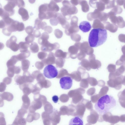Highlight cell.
<instances>
[{
  "instance_id": "6da1fadb",
  "label": "cell",
  "mask_w": 125,
  "mask_h": 125,
  "mask_svg": "<svg viewBox=\"0 0 125 125\" xmlns=\"http://www.w3.org/2000/svg\"><path fill=\"white\" fill-rule=\"evenodd\" d=\"M116 101L112 96L108 95L101 97L95 103L94 108L99 114L104 115L109 112L116 105Z\"/></svg>"
},
{
  "instance_id": "7a4b0ae2",
  "label": "cell",
  "mask_w": 125,
  "mask_h": 125,
  "mask_svg": "<svg viewBox=\"0 0 125 125\" xmlns=\"http://www.w3.org/2000/svg\"><path fill=\"white\" fill-rule=\"evenodd\" d=\"M107 38V31L101 28L94 29L91 31L88 37V42L90 46L97 47L104 43Z\"/></svg>"
},
{
  "instance_id": "3957f363",
  "label": "cell",
  "mask_w": 125,
  "mask_h": 125,
  "mask_svg": "<svg viewBox=\"0 0 125 125\" xmlns=\"http://www.w3.org/2000/svg\"><path fill=\"white\" fill-rule=\"evenodd\" d=\"M48 4L41 5L39 7L38 17L41 20L49 19L57 17V13L51 11L49 9Z\"/></svg>"
},
{
  "instance_id": "277c9868",
  "label": "cell",
  "mask_w": 125,
  "mask_h": 125,
  "mask_svg": "<svg viewBox=\"0 0 125 125\" xmlns=\"http://www.w3.org/2000/svg\"><path fill=\"white\" fill-rule=\"evenodd\" d=\"M58 74L56 68L52 65H48L44 68L43 74L46 77L52 79L56 77Z\"/></svg>"
},
{
  "instance_id": "5b68a950",
  "label": "cell",
  "mask_w": 125,
  "mask_h": 125,
  "mask_svg": "<svg viewBox=\"0 0 125 125\" xmlns=\"http://www.w3.org/2000/svg\"><path fill=\"white\" fill-rule=\"evenodd\" d=\"M60 47L59 44L56 42L53 43H50L48 40L41 47V50L45 52H51L53 50H57Z\"/></svg>"
},
{
  "instance_id": "8992f818",
  "label": "cell",
  "mask_w": 125,
  "mask_h": 125,
  "mask_svg": "<svg viewBox=\"0 0 125 125\" xmlns=\"http://www.w3.org/2000/svg\"><path fill=\"white\" fill-rule=\"evenodd\" d=\"M59 83L61 88L64 90L70 89L73 84V80L69 76H64L61 78Z\"/></svg>"
},
{
  "instance_id": "52a82bcc",
  "label": "cell",
  "mask_w": 125,
  "mask_h": 125,
  "mask_svg": "<svg viewBox=\"0 0 125 125\" xmlns=\"http://www.w3.org/2000/svg\"><path fill=\"white\" fill-rule=\"evenodd\" d=\"M17 38L14 36H11L6 43V46L14 52L18 51L19 49L18 44L16 43Z\"/></svg>"
},
{
  "instance_id": "ba28073f",
  "label": "cell",
  "mask_w": 125,
  "mask_h": 125,
  "mask_svg": "<svg viewBox=\"0 0 125 125\" xmlns=\"http://www.w3.org/2000/svg\"><path fill=\"white\" fill-rule=\"evenodd\" d=\"M17 6L16 2L15 1H8L7 4L3 7V9L5 12L9 16L13 15L15 13L14 8Z\"/></svg>"
},
{
  "instance_id": "9c48e42d",
  "label": "cell",
  "mask_w": 125,
  "mask_h": 125,
  "mask_svg": "<svg viewBox=\"0 0 125 125\" xmlns=\"http://www.w3.org/2000/svg\"><path fill=\"white\" fill-rule=\"evenodd\" d=\"M56 58L54 53L50 52L47 58L42 60L41 61L43 62L45 65H52L55 63Z\"/></svg>"
},
{
  "instance_id": "30bf717a",
  "label": "cell",
  "mask_w": 125,
  "mask_h": 125,
  "mask_svg": "<svg viewBox=\"0 0 125 125\" xmlns=\"http://www.w3.org/2000/svg\"><path fill=\"white\" fill-rule=\"evenodd\" d=\"M57 18L59 23L61 24L63 28L66 29L69 27V23L66 21L62 14L57 13Z\"/></svg>"
},
{
  "instance_id": "8fae6325",
  "label": "cell",
  "mask_w": 125,
  "mask_h": 125,
  "mask_svg": "<svg viewBox=\"0 0 125 125\" xmlns=\"http://www.w3.org/2000/svg\"><path fill=\"white\" fill-rule=\"evenodd\" d=\"M79 28L83 32H88L91 30L92 26L89 22L84 21L80 22Z\"/></svg>"
},
{
  "instance_id": "7c38bea8",
  "label": "cell",
  "mask_w": 125,
  "mask_h": 125,
  "mask_svg": "<svg viewBox=\"0 0 125 125\" xmlns=\"http://www.w3.org/2000/svg\"><path fill=\"white\" fill-rule=\"evenodd\" d=\"M83 120L82 117L80 116H76L71 119L69 123V125H83Z\"/></svg>"
},
{
  "instance_id": "4fadbf2b",
  "label": "cell",
  "mask_w": 125,
  "mask_h": 125,
  "mask_svg": "<svg viewBox=\"0 0 125 125\" xmlns=\"http://www.w3.org/2000/svg\"><path fill=\"white\" fill-rule=\"evenodd\" d=\"M47 25V24L46 22H42V20L38 18L35 21L34 28L36 30H39L41 29L43 30Z\"/></svg>"
},
{
  "instance_id": "5bb4252c",
  "label": "cell",
  "mask_w": 125,
  "mask_h": 125,
  "mask_svg": "<svg viewBox=\"0 0 125 125\" xmlns=\"http://www.w3.org/2000/svg\"><path fill=\"white\" fill-rule=\"evenodd\" d=\"M18 13L21 15L23 21H26L29 19V16L27 10L23 8H20L18 10Z\"/></svg>"
},
{
  "instance_id": "9a60e30c",
  "label": "cell",
  "mask_w": 125,
  "mask_h": 125,
  "mask_svg": "<svg viewBox=\"0 0 125 125\" xmlns=\"http://www.w3.org/2000/svg\"><path fill=\"white\" fill-rule=\"evenodd\" d=\"M54 55L56 57L62 58L64 59L68 58L69 57V55L68 52H63L61 49H57Z\"/></svg>"
},
{
  "instance_id": "2e32d148",
  "label": "cell",
  "mask_w": 125,
  "mask_h": 125,
  "mask_svg": "<svg viewBox=\"0 0 125 125\" xmlns=\"http://www.w3.org/2000/svg\"><path fill=\"white\" fill-rule=\"evenodd\" d=\"M38 40V42L39 44L42 45L48 41L49 35L47 32H44L41 34Z\"/></svg>"
},
{
  "instance_id": "e0dca14e",
  "label": "cell",
  "mask_w": 125,
  "mask_h": 125,
  "mask_svg": "<svg viewBox=\"0 0 125 125\" xmlns=\"http://www.w3.org/2000/svg\"><path fill=\"white\" fill-rule=\"evenodd\" d=\"M48 6L49 9L53 12H56L60 10L59 7L53 0H51L49 3L48 4Z\"/></svg>"
},
{
  "instance_id": "ac0fdd59",
  "label": "cell",
  "mask_w": 125,
  "mask_h": 125,
  "mask_svg": "<svg viewBox=\"0 0 125 125\" xmlns=\"http://www.w3.org/2000/svg\"><path fill=\"white\" fill-rule=\"evenodd\" d=\"M20 52H25L28 50V48L30 47V44L25 42H21L18 44Z\"/></svg>"
},
{
  "instance_id": "d6986e66",
  "label": "cell",
  "mask_w": 125,
  "mask_h": 125,
  "mask_svg": "<svg viewBox=\"0 0 125 125\" xmlns=\"http://www.w3.org/2000/svg\"><path fill=\"white\" fill-rule=\"evenodd\" d=\"M1 97L3 100L8 101H12L13 99V96L11 93L8 92H4L1 94Z\"/></svg>"
},
{
  "instance_id": "ffe728a7",
  "label": "cell",
  "mask_w": 125,
  "mask_h": 125,
  "mask_svg": "<svg viewBox=\"0 0 125 125\" xmlns=\"http://www.w3.org/2000/svg\"><path fill=\"white\" fill-rule=\"evenodd\" d=\"M18 61L16 55H14L12 56L10 59L7 61L6 63L8 68L14 65Z\"/></svg>"
},
{
  "instance_id": "44dd1931",
  "label": "cell",
  "mask_w": 125,
  "mask_h": 125,
  "mask_svg": "<svg viewBox=\"0 0 125 125\" xmlns=\"http://www.w3.org/2000/svg\"><path fill=\"white\" fill-rule=\"evenodd\" d=\"M30 55V52L29 51L23 52H22L17 55V58L19 61H21L28 57Z\"/></svg>"
},
{
  "instance_id": "7402d4cb",
  "label": "cell",
  "mask_w": 125,
  "mask_h": 125,
  "mask_svg": "<svg viewBox=\"0 0 125 125\" xmlns=\"http://www.w3.org/2000/svg\"><path fill=\"white\" fill-rule=\"evenodd\" d=\"M30 49L31 52L35 53L37 52L39 48L38 44L35 42H32L30 46Z\"/></svg>"
},
{
  "instance_id": "603a6c76",
  "label": "cell",
  "mask_w": 125,
  "mask_h": 125,
  "mask_svg": "<svg viewBox=\"0 0 125 125\" xmlns=\"http://www.w3.org/2000/svg\"><path fill=\"white\" fill-rule=\"evenodd\" d=\"M21 68L23 71H26L29 68L30 62L27 59H24L21 61Z\"/></svg>"
},
{
  "instance_id": "cb8c5ba5",
  "label": "cell",
  "mask_w": 125,
  "mask_h": 125,
  "mask_svg": "<svg viewBox=\"0 0 125 125\" xmlns=\"http://www.w3.org/2000/svg\"><path fill=\"white\" fill-rule=\"evenodd\" d=\"M65 60L62 58H58L56 60L55 63L56 67L59 68H62L64 66Z\"/></svg>"
},
{
  "instance_id": "d4e9b609",
  "label": "cell",
  "mask_w": 125,
  "mask_h": 125,
  "mask_svg": "<svg viewBox=\"0 0 125 125\" xmlns=\"http://www.w3.org/2000/svg\"><path fill=\"white\" fill-rule=\"evenodd\" d=\"M14 65L8 68L7 73L8 76L10 77H12L15 73Z\"/></svg>"
},
{
  "instance_id": "484cf974",
  "label": "cell",
  "mask_w": 125,
  "mask_h": 125,
  "mask_svg": "<svg viewBox=\"0 0 125 125\" xmlns=\"http://www.w3.org/2000/svg\"><path fill=\"white\" fill-rule=\"evenodd\" d=\"M21 117L16 116L12 125H17L23 124L24 123V119Z\"/></svg>"
},
{
  "instance_id": "4316f807",
  "label": "cell",
  "mask_w": 125,
  "mask_h": 125,
  "mask_svg": "<svg viewBox=\"0 0 125 125\" xmlns=\"http://www.w3.org/2000/svg\"><path fill=\"white\" fill-rule=\"evenodd\" d=\"M14 79L16 83L19 85L22 84L24 81L23 76L19 75H16L14 77Z\"/></svg>"
},
{
  "instance_id": "83f0119b",
  "label": "cell",
  "mask_w": 125,
  "mask_h": 125,
  "mask_svg": "<svg viewBox=\"0 0 125 125\" xmlns=\"http://www.w3.org/2000/svg\"><path fill=\"white\" fill-rule=\"evenodd\" d=\"M34 39V36L32 34H28L25 39L26 42L29 43L33 42Z\"/></svg>"
},
{
  "instance_id": "f1b7e54d",
  "label": "cell",
  "mask_w": 125,
  "mask_h": 125,
  "mask_svg": "<svg viewBox=\"0 0 125 125\" xmlns=\"http://www.w3.org/2000/svg\"><path fill=\"white\" fill-rule=\"evenodd\" d=\"M47 53L44 52H39L37 54L38 58L41 60L45 58L47 56Z\"/></svg>"
},
{
  "instance_id": "f546056e",
  "label": "cell",
  "mask_w": 125,
  "mask_h": 125,
  "mask_svg": "<svg viewBox=\"0 0 125 125\" xmlns=\"http://www.w3.org/2000/svg\"><path fill=\"white\" fill-rule=\"evenodd\" d=\"M50 22L51 25L53 26L57 25L59 23L57 17L51 19L50 20Z\"/></svg>"
},
{
  "instance_id": "4dcf8cb0",
  "label": "cell",
  "mask_w": 125,
  "mask_h": 125,
  "mask_svg": "<svg viewBox=\"0 0 125 125\" xmlns=\"http://www.w3.org/2000/svg\"><path fill=\"white\" fill-rule=\"evenodd\" d=\"M16 3L17 6L20 8H23L25 6V3L23 0H17Z\"/></svg>"
},
{
  "instance_id": "1f68e13d",
  "label": "cell",
  "mask_w": 125,
  "mask_h": 125,
  "mask_svg": "<svg viewBox=\"0 0 125 125\" xmlns=\"http://www.w3.org/2000/svg\"><path fill=\"white\" fill-rule=\"evenodd\" d=\"M25 31L28 34H31L33 32L34 29L32 26H29L26 28Z\"/></svg>"
},
{
  "instance_id": "d6a6232c",
  "label": "cell",
  "mask_w": 125,
  "mask_h": 125,
  "mask_svg": "<svg viewBox=\"0 0 125 125\" xmlns=\"http://www.w3.org/2000/svg\"><path fill=\"white\" fill-rule=\"evenodd\" d=\"M35 65L36 67L38 69H42L45 65L44 63L42 62H37L35 63Z\"/></svg>"
},
{
  "instance_id": "836d02e7",
  "label": "cell",
  "mask_w": 125,
  "mask_h": 125,
  "mask_svg": "<svg viewBox=\"0 0 125 125\" xmlns=\"http://www.w3.org/2000/svg\"><path fill=\"white\" fill-rule=\"evenodd\" d=\"M12 81L11 78L9 77H6L3 80V82L4 83L8 85L10 84Z\"/></svg>"
},
{
  "instance_id": "e575fe53",
  "label": "cell",
  "mask_w": 125,
  "mask_h": 125,
  "mask_svg": "<svg viewBox=\"0 0 125 125\" xmlns=\"http://www.w3.org/2000/svg\"><path fill=\"white\" fill-rule=\"evenodd\" d=\"M6 87V84L3 82L0 83V92H4L5 90Z\"/></svg>"
},
{
  "instance_id": "d590c367",
  "label": "cell",
  "mask_w": 125,
  "mask_h": 125,
  "mask_svg": "<svg viewBox=\"0 0 125 125\" xmlns=\"http://www.w3.org/2000/svg\"><path fill=\"white\" fill-rule=\"evenodd\" d=\"M6 124L5 119L4 118V115L0 116V125H4Z\"/></svg>"
},
{
  "instance_id": "8d00e7d4",
  "label": "cell",
  "mask_w": 125,
  "mask_h": 125,
  "mask_svg": "<svg viewBox=\"0 0 125 125\" xmlns=\"http://www.w3.org/2000/svg\"><path fill=\"white\" fill-rule=\"evenodd\" d=\"M2 32L4 35L7 36H10L11 34V33L8 31L6 27L3 29Z\"/></svg>"
},
{
  "instance_id": "74e56055",
  "label": "cell",
  "mask_w": 125,
  "mask_h": 125,
  "mask_svg": "<svg viewBox=\"0 0 125 125\" xmlns=\"http://www.w3.org/2000/svg\"><path fill=\"white\" fill-rule=\"evenodd\" d=\"M33 35L34 37L38 38L41 36V33L39 30H35L33 31Z\"/></svg>"
},
{
  "instance_id": "f35d334b",
  "label": "cell",
  "mask_w": 125,
  "mask_h": 125,
  "mask_svg": "<svg viewBox=\"0 0 125 125\" xmlns=\"http://www.w3.org/2000/svg\"><path fill=\"white\" fill-rule=\"evenodd\" d=\"M15 74H18L21 71V69L19 66H15Z\"/></svg>"
},
{
  "instance_id": "ab89813d",
  "label": "cell",
  "mask_w": 125,
  "mask_h": 125,
  "mask_svg": "<svg viewBox=\"0 0 125 125\" xmlns=\"http://www.w3.org/2000/svg\"><path fill=\"white\" fill-rule=\"evenodd\" d=\"M6 26V23L3 20H0V28H3Z\"/></svg>"
},
{
  "instance_id": "60d3db41",
  "label": "cell",
  "mask_w": 125,
  "mask_h": 125,
  "mask_svg": "<svg viewBox=\"0 0 125 125\" xmlns=\"http://www.w3.org/2000/svg\"><path fill=\"white\" fill-rule=\"evenodd\" d=\"M59 99L58 96L56 95H54L52 97V100L55 103H56L58 102Z\"/></svg>"
},
{
  "instance_id": "b9f144b4",
  "label": "cell",
  "mask_w": 125,
  "mask_h": 125,
  "mask_svg": "<svg viewBox=\"0 0 125 125\" xmlns=\"http://www.w3.org/2000/svg\"><path fill=\"white\" fill-rule=\"evenodd\" d=\"M5 11L2 8V5L0 3V16L2 17L4 14Z\"/></svg>"
},
{
  "instance_id": "7bdbcfd3",
  "label": "cell",
  "mask_w": 125,
  "mask_h": 125,
  "mask_svg": "<svg viewBox=\"0 0 125 125\" xmlns=\"http://www.w3.org/2000/svg\"><path fill=\"white\" fill-rule=\"evenodd\" d=\"M1 94H0V107H3L4 105V100L1 97Z\"/></svg>"
},
{
  "instance_id": "ee69618b",
  "label": "cell",
  "mask_w": 125,
  "mask_h": 125,
  "mask_svg": "<svg viewBox=\"0 0 125 125\" xmlns=\"http://www.w3.org/2000/svg\"><path fill=\"white\" fill-rule=\"evenodd\" d=\"M4 45L3 43L0 42V50L4 48Z\"/></svg>"
},
{
  "instance_id": "f6af8a7d",
  "label": "cell",
  "mask_w": 125,
  "mask_h": 125,
  "mask_svg": "<svg viewBox=\"0 0 125 125\" xmlns=\"http://www.w3.org/2000/svg\"><path fill=\"white\" fill-rule=\"evenodd\" d=\"M36 0H29V1L30 3L31 4H33L35 3Z\"/></svg>"
},
{
  "instance_id": "bcb514c9",
  "label": "cell",
  "mask_w": 125,
  "mask_h": 125,
  "mask_svg": "<svg viewBox=\"0 0 125 125\" xmlns=\"http://www.w3.org/2000/svg\"><path fill=\"white\" fill-rule=\"evenodd\" d=\"M56 3H59L61 2L63 0H53Z\"/></svg>"
},
{
  "instance_id": "7dc6e473",
  "label": "cell",
  "mask_w": 125,
  "mask_h": 125,
  "mask_svg": "<svg viewBox=\"0 0 125 125\" xmlns=\"http://www.w3.org/2000/svg\"><path fill=\"white\" fill-rule=\"evenodd\" d=\"M7 1H15L16 2L17 0H5Z\"/></svg>"
},
{
  "instance_id": "c3c4849f",
  "label": "cell",
  "mask_w": 125,
  "mask_h": 125,
  "mask_svg": "<svg viewBox=\"0 0 125 125\" xmlns=\"http://www.w3.org/2000/svg\"><path fill=\"white\" fill-rule=\"evenodd\" d=\"M4 115V114L2 112H0V116L1 115Z\"/></svg>"
}]
</instances>
